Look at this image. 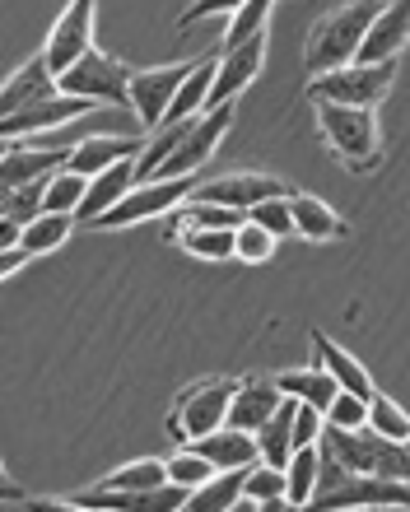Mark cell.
<instances>
[{
    "mask_svg": "<svg viewBox=\"0 0 410 512\" xmlns=\"http://www.w3.org/2000/svg\"><path fill=\"white\" fill-rule=\"evenodd\" d=\"M383 5L387 0H345V5H331L308 28V52H303L308 75H327V70H341L350 61H359V47L369 38L373 19L383 14Z\"/></svg>",
    "mask_w": 410,
    "mask_h": 512,
    "instance_id": "6da1fadb",
    "label": "cell"
},
{
    "mask_svg": "<svg viewBox=\"0 0 410 512\" xmlns=\"http://www.w3.org/2000/svg\"><path fill=\"white\" fill-rule=\"evenodd\" d=\"M317 131L327 140L350 173H369L383 163V131H378V112L350 108V103H313Z\"/></svg>",
    "mask_w": 410,
    "mask_h": 512,
    "instance_id": "7a4b0ae2",
    "label": "cell"
},
{
    "mask_svg": "<svg viewBox=\"0 0 410 512\" xmlns=\"http://www.w3.org/2000/svg\"><path fill=\"white\" fill-rule=\"evenodd\" d=\"M397 84V61H350L341 70L308 80V103H350V108H378Z\"/></svg>",
    "mask_w": 410,
    "mask_h": 512,
    "instance_id": "3957f363",
    "label": "cell"
},
{
    "mask_svg": "<svg viewBox=\"0 0 410 512\" xmlns=\"http://www.w3.org/2000/svg\"><path fill=\"white\" fill-rule=\"evenodd\" d=\"M201 187V177H150V182H136V187L126 191L122 201L112 205L108 215H98L89 229H131L140 219H159V215H173L182 205L196 196Z\"/></svg>",
    "mask_w": 410,
    "mask_h": 512,
    "instance_id": "277c9868",
    "label": "cell"
},
{
    "mask_svg": "<svg viewBox=\"0 0 410 512\" xmlns=\"http://www.w3.org/2000/svg\"><path fill=\"white\" fill-rule=\"evenodd\" d=\"M131 75H136V70L126 66V61H117V56L94 47V52H84L70 70L56 75V89H61V94H75V98H89L98 108L131 112Z\"/></svg>",
    "mask_w": 410,
    "mask_h": 512,
    "instance_id": "5b68a950",
    "label": "cell"
},
{
    "mask_svg": "<svg viewBox=\"0 0 410 512\" xmlns=\"http://www.w3.org/2000/svg\"><path fill=\"white\" fill-rule=\"evenodd\" d=\"M233 391H238V378H210V382H196V387L178 391L173 415H168V433L182 438V443H192V438L215 433L219 424H229Z\"/></svg>",
    "mask_w": 410,
    "mask_h": 512,
    "instance_id": "8992f818",
    "label": "cell"
},
{
    "mask_svg": "<svg viewBox=\"0 0 410 512\" xmlns=\"http://www.w3.org/2000/svg\"><path fill=\"white\" fill-rule=\"evenodd\" d=\"M89 112H98V103L56 89L52 98H38V103H28V108L0 117V140H28V135L56 131V126H66V122H80V117H89Z\"/></svg>",
    "mask_w": 410,
    "mask_h": 512,
    "instance_id": "52a82bcc",
    "label": "cell"
},
{
    "mask_svg": "<svg viewBox=\"0 0 410 512\" xmlns=\"http://www.w3.org/2000/svg\"><path fill=\"white\" fill-rule=\"evenodd\" d=\"M313 508H410V485L387 480V475L350 471L336 489H322Z\"/></svg>",
    "mask_w": 410,
    "mask_h": 512,
    "instance_id": "ba28073f",
    "label": "cell"
},
{
    "mask_svg": "<svg viewBox=\"0 0 410 512\" xmlns=\"http://www.w3.org/2000/svg\"><path fill=\"white\" fill-rule=\"evenodd\" d=\"M196 70V61H173V66H154V70H136L131 75V112L145 126H164L168 108L178 98L182 80Z\"/></svg>",
    "mask_w": 410,
    "mask_h": 512,
    "instance_id": "9c48e42d",
    "label": "cell"
},
{
    "mask_svg": "<svg viewBox=\"0 0 410 512\" xmlns=\"http://www.w3.org/2000/svg\"><path fill=\"white\" fill-rule=\"evenodd\" d=\"M229 126H233V103L205 108L201 117H196L192 135L182 140V149L164 163V168H159V177H192V173H201L205 163H210V154L219 149V140L229 135Z\"/></svg>",
    "mask_w": 410,
    "mask_h": 512,
    "instance_id": "30bf717a",
    "label": "cell"
},
{
    "mask_svg": "<svg viewBox=\"0 0 410 512\" xmlns=\"http://www.w3.org/2000/svg\"><path fill=\"white\" fill-rule=\"evenodd\" d=\"M94 5L98 0H66L61 19H56L52 33H47V47H42V52H47L56 75L75 66L84 52H94Z\"/></svg>",
    "mask_w": 410,
    "mask_h": 512,
    "instance_id": "8fae6325",
    "label": "cell"
},
{
    "mask_svg": "<svg viewBox=\"0 0 410 512\" xmlns=\"http://www.w3.org/2000/svg\"><path fill=\"white\" fill-rule=\"evenodd\" d=\"M271 196H294V187L275 173H224L196 187V201H219L233 210H247V215H252V205L271 201Z\"/></svg>",
    "mask_w": 410,
    "mask_h": 512,
    "instance_id": "7c38bea8",
    "label": "cell"
},
{
    "mask_svg": "<svg viewBox=\"0 0 410 512\" xmlns=\"http://www.w3.org/2000/svg\"><path fill=\"white\" fill-rule=\"evenodd\" d=\"M0 187H24L70 163V149H38L28 140H0Z\"/></svg>",
    "mask_w": 410,
    "mask_h": 512,
    "instance_id": "4fadbf2b",
    "label": "cell"
},
{
    "mask_svg": "<svg viewBox=\"0 0 410 512\" xmlns=\"http://www.w3.org/2000/svg\"><path fill=\"white\" fill-rule=\"evenodd\" d=\"M261 66H266V33L243 42V47H233V52H219V75H215V89H210V108L233 103L261 75Z\"/></svg>",
    "mask_w": 410,
    "mask_h": 512,
    "instance_id": "5bb4252c",
    "label": "cell"
},
{
    "mask_svg": "<svg viewBox=\"0 0 410 512\" xmlns=\"http://www.w3.org/2000/svg\"><path fill=\"white\" fill-rule=\"evenodd\" d=\"M56 94V70L47 61V52H33L19 70L5 75L0 84V117H10V112L28 108V103H38V98H52Z\"/></svg>",
    "mask_w": 410,
    "mask_h": 512,
    "instance_id": "9a60e30c",
    "label": "cell"
},
{
    "mask_svg": "<svg viewBox=\"0 0 410 512\" xmlns=\"http://www.w3.org/2000/svg\"><path fill=\"white\" fill-rule=\"evenodd\" d=\"M406 42H410V0H387L383 14L373 19L364 47H359V61H369V66L397 61L406 52Z\"/></svg>",
    "mask_w": 410,
    "mask_h": 512,
    "instance_id": "2e32d148",
    "label": "cell"
},
{
    "mask_svg": "<svg viewBox=\"0 0 410 512\" xmlns=\"http://www.w3.org/2000/svg\"><path fill=\"white\" fill-rule=\"evenodd\" d=\"M140 149H145V140L140 135H117V131H98L89 135V140H80V145L70 149V168L84 177L103 173V168H112V163H126V159H140Z\"/></svg>",
    "mask_w": 410,
    "mask_h": 512,
    "instance_id": "e0dca14e",
    "label": "cell"
},
{
    "mask_svg": "<svg viewBox=\"0 0 410 512\" xmlns=\"http://www.w3.org/2000/svg\"><path fill=\"white\" fill-rule=\"evenodd\" d=\"M280 401H285V391H280L275 378H238V391H233V405H229V424L257 433L280 410Z\"/></svg>",
    "mask_w": 410,
    "mask_h": 512,
    "instance_id": "ac0fdd59",
    "label": "cell"
},
{
    "mask_svg": "<svg viewBox=\"0 0 410 512\" xmlns=\"http://www.w3.org/2000/svg\"><path fill=\"white\" fill-rule=\"evenodd\" d=\"M196 452L215 461L219 471H233V466H257L261 461V447H257V433L238 429V424H219L215 433H205V438H192Z\"/></svg>",
    "mask_w": 410,
    "mask_h": 512,
    "instance_id": "d6986e66",
    "label": "cell"
},
{
    "mask_svg": "<svg viewBox=\"0 0 410 512\" xmlns=\"http://www.w3.org/2000/svg\"><path fill=\"white\" fill-rule=\"evenodd\" d=\"M136 187V159H126V163H112V168H103V173L89 177V196H84L80 205V224H94L98 215H108L112 205L122 201L126 191Z\"/></svg>",
    "mask_w": 410,
    "mask_h": 512,
    "instance_id": "ffe728a7",
    "label": "cell"
},
{
    "mask_svg": "<svg viewBox=\"0 0 410 512\" xmlns=\"http://www.w3.org/2000/svg\"><path fill=\"white\" fill-rule=\"evenodd\" d=\"M289 205H294V233L299 238H308V243H336V238H345V219L327 201H317L308 191H294Z\"/></svg>",
    "mask_w": 410,
    "mask_h": 512,
    "instance_id": "44dd1931",
    "label": "cell"
},
{
    "mask_svg": "<svg viewBox=\"0 0 410 512\" xmlns=\"http://www.w3.org/2000/svg\"><path fill=\"white\" fill-rule=\"evenodd\" d=\"M275 382H280V391L285 396H294V401H308L317 405V410H331V401H336V391H341V382L331 378V368L317 359V364L299 368V373H275Z\"/></svg>",
    "mask_w": 410,
    "mask_h": 512,
    "instance_id": "7402d4cb",
    "label": "cell"
},
{
    "mask_svg": "<svg viewBox=\"0 0 410 512\" xmlns=\"http://www.w3.org/2000/svg\"><path fill=\"white\" fill-rule=\"evenodd\" d=\"M294 410H299V401L285 396L280 410L257 429L261 461H271V466H289V461H294V452H299V447H294Z\"/></svg>",
    "mask_w": 410,
    "mask_h": 512,
    "instance_id": "603a6c76",
    "label": "cell"
},
{
    "mask_svg": "<svg viewBox=\"0 0 410 512\" xmlns=\"http://www.w3.org/2000/svg\"><path fill=\"white\" fill-rule=\"evenodd\" d=\"M215 75H219V56H201L196 70L182 80L173 108H168V122H182V117H201L210 108V89H215Z\"/></svg>",
    "mask_w": 410,
    "mask_h": 512,
    "instance_id": "cb8c5ba5",
    "label": "cell"
},
{
    "mask_svg": "<svg viewBox=\"0 0 410 512\" xmlns=\"http://www.w3.org/2000/svg\"><path fill=\"white\" fill-rule=\"evenodd\" d=\"M308 336H313V354L331 368V378L341 382L345 391H359V396H369V401H373V391H378V387L369 382V368L359 364L355 354H345L341 345H331V340L322 336V331H308Z\"/></svg>",
    "mask_w": 410,
    "mask_h": 512,
    "instance_id": "d4e9b609",
    "label": "cell"
},
{
    "mask_svg": "<svg viewBox=\"0 0 410 512\" xmlns=\"http://www.w3.org/2000/svg\"><path fill=\"white\" fill-rule=\"evenodd\" d=\"M247 471L252 466H233V471H219L215 480H205V485L192 489V512H229L243 503V489H247Z\"/></svg>",
    "mask_w": 410,
    "mask_h": 512,
    "instance_id": "484cf974",
    "label": "cell"
},
{
    "mask_svg": "<svg viewBox=\"0 0 410 512\" xmlns=\"http://www.w3.org/2000/svg\"><path fill=\"white\" fill-rule=\"evenodd\" d=\"M238 508H289V475L285 466H271V461H257L247 471V489Z\"/></svg>",
    "mask_w": 410,
    "mask_h": 512,
    "instance_id": "4316f807",
    "label": "cell"
},
{
    "mask_svg": "<svg viewBox=\"0 0 410 512\" xmlns=\"http://www.w3.org/2000/svg\"><path fill=\"white\" fill-rule=\"evenodd\" d=\"M289 475V508H313L317 489H322V447H299L294 461L285 466Z\"/></svg>",
    "mask_w": 410,
    "mask_h": 512,
    "instance_id": "83f0119b",
    "label": "cell"
},
{
    "mask_svg": "<svg viewBox=\"0 0 410 512\" xmlns=\"http://www.w3.org/2000/svg\"><path fill=\"white\" fill-rule=\"evenodd\" d=\"M182 252H192L196 261H238V229H201L187 224L178 233Z\"/></svg>",
    "mask_w": 410,
    "mask_h": 512,
    "instance_id": "f1b7e54d",
    "label": "cell"
},
{
    "mask_svg": "<svg viewBox=\"0 0 410 512\" xmlns=\"http://www.w3.org/2000/svg\"><path fill=\"white\" fill-rule=\"evenodd\" d=\"M80 219L75 215H56V210H42L38 219H28L24 224V247L28 256H52L56 247H66L70 229H75Z\"/></svg>",
    "mask_w": 410,
    "mask_h": 512,
    "instance_id": "f546056e",
    "label": "cell"
},
{
    "mask_svg": "<svg viewBox=\"0 0 410 512\" xmlns=\"http://www.w3.org/2000/svg\"><path fill=\"white\" fill-rule=\"evenodd\" d=\"M164 480H168V461H159V457H136V461H126V466L103 475V485L126 489V494H145V489L164 485Z\"/></svg>",
    "mask_w": 410,
    "mask_h": 512,
    "instance_id": "4dcf8cb0",
    "label": "cell"
},
{
    "mask_svg": "<svg viewBox=\"0 0 410 512\" xmlns=\"http://www.w3.org/2000/svg\"><path fill=\"white\" fill-rule=\"evenodd\" d=\"M84 196H89V177L75 173V168H56L52 182H47V201H42V210H56V215H80Z\"/></svg>",
    "mask_w": 410,
    "mask_h": 512,
    "instance_id": "1f68e13d",
    "label": "cell"
},
{
    "mask_svg": "<svg viewBox=\"0 0 410 512\" xmlns=\"http://www.w3.org/2000/svg\"><path fill=\"white\" fill-rule=\"evenodd\" d=\"M271 10L275 0H247L243 10L229 14V28H224V52H233V47H243V42L261 38L266 33V24H271Z\"/></svg>",
    "mask_w": 410,
    "mask_h": 512,
    "instance_id": "d6a6232c",
    "label": "cell"
},
{
    "mask_svg": "<svg viewBox=\"0 0 410 512\" xmlns=\"http://www.w3.org/2000/svg\"><path fill=\"white\" fill-rule=\"evenodd\" d=\"M178 219L182 224H201V229H243L247 219V210H233V205H219V201H187L178 210Z\"/></svg>",
    "mask_w": 410,
    "mask_h": 512,
    "instance_id": "836d02e7",
    "label": "cell"
},
{
    "mask_svg": "<svg viewBox=\"0 0 410 512\" xmlns=\"http://www.w3.org/2000/svg\"><path fill=\"white\" fill-rule=\"evenodd\" d=\"M219 475V466L205 452H196L192 443H182L173 457H168V480H178V485H205V480H215Z\"/></svg>",
    "mask_w": 410,
    "mask_h": 512,
    "instance_id": "e575fe53",
    "label": "cell"
},
{
    "mask_svg": "<svg viewBox=\"0 0 410 512\" xmlns=\"http://www.w3.org/2000/svg\"><path fill=\"white\" fill-rule=\"evenodd\" d=\"M369 424L378 433H387V438H401L406 443L410 438V415L401 410L392 396H383V391H373V401H369Z\"/></svg>",
    "mask_w": 410,
    "mask_h": 512,
    "instance_id": "d590c367",
    "label": "cell"
},
{
    "mask_svg": "<svg viewBox=\"0 0 410 512\" xmlns=\"http://www.w3.org/2000/svg\"><path fill=\"white\" fill-rule=\"evenodd\" d=\"M275 238L266 224H257V219H247L243 229H238V261H247V266H261V261H271L275 256Z\"/></svg>",
    "mask_w": 410,
    "mask_h": 512,
    "instance_id": "8d00e7d4",
    "label": "cell"
},
{
    "mask_svg": "<svg viewBox=\"0 0 410 512\" xmlns=\"http://www.w3.org/2000/svg\"><path fill=\"white\" fill-rule=\"evenodd\" d=\"M187 503H192V485H178V480H164V485L136 494L140 512H178V508H187Z\"/></svg>",
    "mask_w": 410,
    "mask_h": 512,
    "instance_id": "74e56055",
    "label": "cell"
},
{
    "mask_svg": "<svg viewBox=\"0 0 410 512\" xmlns=\"http://www.w3.org/2000/svg\"><path fill=\"white\" fill-rule=\"evenodd\" d=\"M327 424H341V429H364L369 424V396H359V391H336V401L327 410Z\"/></svg>",
    "mask_w": 410,
    "mask_h": 512,
    "instance_id": "f35d334b",
    "label": "cell"
},
{
    "mask_svg": "<svg viewBox=\"0 0 410 512\" xmlns=\"http://www.w3.org/2000/svg\"><path fill=\"white\" fill-rule=\"evenodd\" d=\"M252 219L266 224L275 238H294V205H289V196H271V201L252 205Z\"/></svg>",
    "mask_w": 410,
    "mask_h": 512,
    "instance_id": "ab89813d",
    "label": "cell"
},
{
    "mask_svg": "<svg viewBox=\"0 0 410 512\" xmlns=\"http://www.w3.org/2000/svg\"><path fill=\"white\" fill-rule=\"evenodd\" d=\"M322 429H327V410H317V405L299 401V410H294V447L322 443Z\"/></svg>",
    "mask_w": 410,
    "mask_h": 512,
    "instance_id": "60d3db41",
    "label": "cell"
},
{
    "mask_svg": "<svg viewBox=\"0 0 410 512\" xmlns=\"http://www.w3.org/2000/svg\"><path fill=\"white\" fill-rule=\"evenodd\" d=\"M247 0H192L187 10L178 14V24L182 28H192V24H201V19H215V14H233V10H243Z\"/></svg>",
    "mask_w": 410,
    "mask_h": 512,
    "instance_id": "b9f144b4",
    "label": "cell"
},
{
    "mask_svg": "<svg viewBox=\"0 0 410 512\" xmlns=\"http://www.w3.org/2000/svg\"><path fill=\"white\" fill-rule=\"evenodd\" d=\"M24 261H33L24 243H19V247H0V275H5V280H10V275L24 266Z\"/></svg>",
    "mask_w": 410,
    "mask_h": 512,
    "instance_id": "7bdbcfd3",
    "label": "cell"
}]
</instances>
